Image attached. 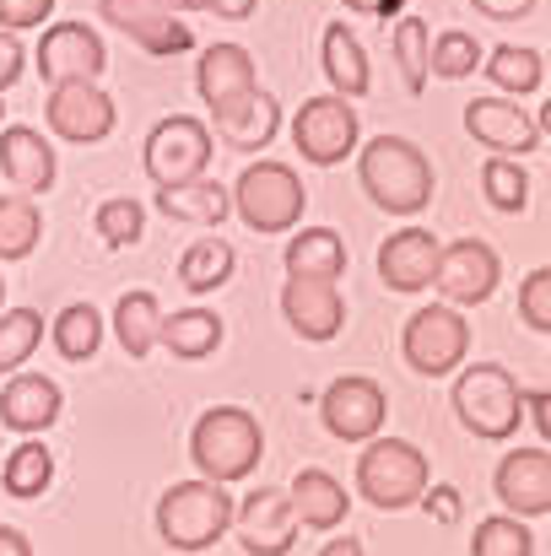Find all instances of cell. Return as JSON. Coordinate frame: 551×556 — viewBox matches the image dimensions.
<instances>
[{"mask_svg":"<svg viewBox=\"0 0 551 556\" xmlns=\"http://www.w3.org/2000/svg\"><path fill=\"white\" fill-rule=\"evenodd\" d=\"M358 185L389 216H422L433 205L438 179H433V163H427V152L416 141H405V136H373L363 152H358Z\"/></svg>","mask_w":551,"mask_h":556,"instance_id":"6da1fadb","label":"cell"},{"mask_svg":"<svg viewBox=\"0 0 551 556\" xmlns=\"http://www.w3.org/2000/svg\"><path fill=\"white\" fill-rule=\"evenodd\" d=\"M189 459L216 486L249 481L260 470V459H265V432H260L254 410H243V405H211V410H200V421L189 427Z\"/></svg>","mask_w":551,"mask_h":556,"instance_id":"7a4b0ae2","label":"cell"},{"mask_svg":"<svg viewBox=\"0 0 551 556\" xmlns=\"http://www.w3.org/2000/svg\"><path fill=\"white\" fill-rule=\"evenodd\" d=\"M233 514H238V503H233V492L227 486H216V481H205V476H195V481H174L163 497H158V541L168 546V552H205V546H216L227 530H233Z\"/></svg>","mask_w":551,"mask_h":556,"instance_id":"3957f363","label":"cell"},{"mask_svg":"<svg viewBox=\"0 0 551 556\" xmlns=\"http://www.w3.org/2000/svg\"><path fill=\"white\" fill-rule=\"evenodd\" d=\"M460 427L481 443H509L519 432V416H525V389L519 378L498 363H476V368L454 372V394H449Z\"/></svg>","mask_w":551,"mask_h":556,"instance_id":"277c9868","label":"cell"},{"mask_svg":"<svg viewBox=\"0 0 551 556\" xmlns=\"http://www.w3.org/2000/svg\"><path fill=\"white\" fill-rule=\"evenodd\" d=\"M303 205H309V189L298 179V168L276 163V157H260L238 174L233 185V211L249 232L260 238H281V232H298L303 222Z\"/></svg>","mask_w":551,"mask_h":556,"instance_id":"5b68a950","label":"cell"},{"mask_svg":"<svg viewBox=\"0 0 551 556\" xmlns=\"http://www.w3.org/2000/svg\"><path fill=\"white\" fill-rule=\"evenodd\" d=\"M433 486V470H427V454L405 438H373L358 454V497L373 503L378 514H400V508H416L422 492Z\"/></svg>","mask_w":551,"mask_h":556,"instance_id":"8992f818","label":"cell"},{"mask_svg":"<svg viewBox=\"0 0 551 556\" xmlns=\"http://www.w3.org/2000/svg\"><path fill=\"white\" fill-rule=\"evenodd\" d=\"M400 357L405 368L422 372V378H449V372L465 368L471 357V325L460 308L449 303H433V308H416L400 330Z\"/></svg>","mask_w":551,"mask_h":556,"instance_id":"52a82bcc","label":"cell"},{"mask_svg":"<svg viewBox=\"0 0 551 556\" xmlns=\"http://www.w3.org/2000/svg\"><path fill=\"white\" fill-rule=\"evenodd\" d=\"M211 125L195 119V114H168L152 125L147 147H141V163H147V179L158 189H174V185H189V179H205L211 168Z\"/></svg>","mask_w":551,"mask_h":556,"instance_id":"ba28073f","label":"cell"},{"mask_svg":"<svg viewBox=\"0 0 551 556\" xmlns=\"http://www.w3.org/2000/svg\"><path fill=\"white\" fill-rule=\"evenodd\" d=\"M358 141H363V119H358L352 98H341V92H320V98H309V103L292 114V147H298L303 163H314V168L347 163V157L358 152Z\"/></svg>","mask_w":551,"mask_h":556,"instance_id":"9c48e42d","label":"cell"},{"mask_svg":"<svg viewBox=\"0 0 551 556\" xmlns=\"http://www.w3.org/2000/svg\"><path fill=\"white\" fill-rule=\"evenodd\" d=\"M498 281H503V260H498L492 243H481V238H454V243H443L438 270H433V292H438L449 308H476V303H487V298L498 292Z\"/></svg>","mask_w":551,"mask_h":556,"instance_id":"30bf717a","label":"cell"},{"mask_svg":"<svg viewBox=\"0 0 551 556\" xmlns=\"http://www.w3.org/2000/svg\"><path fill=\"white\" fill-rule=\"evenodd\" d=\"M43 119H49V130H54L60 141L92 147V141H109V136H114L120 109H114V98H109L98 81H60V87H49Z\"/></svg>","mask_w":551,"mask_h":556,"instance_id":"8fae6325","label":"cell"},{"mask_svg":"<svg viewBox=\"0 0 551 556\" xmlns=\"http://www.w3.org/2000/svg\"><path fill=\"white\" fill-rule=\"evenodd\" d=\"M384 416H389V400L363 372H347V378L325 383V394H320V421L341 443H373L384 432Z\"/></svg>","mask_w":551,"mask_h":556,"instance_id":"7c38bea8","label":"cell"},{"mask_svg":"<svg viewBox=\"0 0 551 556\" xmlns=\"http://www.w3.org/2000/svg\"><path fill=\"white\" fill-rule=\"evenodd\" d=\"M33 60H38V76L49 87H60V81H98L109 71V49H103L98 27H87V22H54V27H43Z\"/></svg>","mask_w":551,"mask_h":556,"instance_id":"4fadbf2b","label":"cell"},{"mask_svg":"<svg viewBox=\"0 0 551 556\" xmlns=\"http://www.w3.org/2000/svg\"><path fill=\"white\" fill-rule=\"evenodd\" d=\"M98 11H103V22H114L130 43H141L158 60L195 49L189 22H179V11L168 0H98Z\"/></svg>","mask_w":551,"mask_h":556,"instance_id":"5bb4252c","label":"cell"},{"mask_svg":"<svg viewBox=\"0 0 551 556\" xmlns=\"http://www.w3.org/2000/svg\"><path fill=\"white\" fill-rule=\"evenodd\" d=\"M233 530L243 541L249 556H287L298 546V514H292V497L281 486H260L238 503L233 514Z\"/></svg>","mask_w":551,"mask_h":556,"instance_id":"9a60e30c","label":"cell"},{"mask_svg":"<svg viewBox=\"0 0 551 556\" xmlns=\"http://www.w3.org/2000/svg\"><path fill=\"white\" fill-rule=\"evenodd\" d=\"M465 130H471L492 157H519V163H525V152H536V141H541L536 114L519 109V98H503V92L465 103Z\"/></svg>","mask_w":551,"mask_h":556,"instance_id":"2e32d148","label":"cell"},{"mask_svg":"<svg viewBox=\"0 0 551 556\" xmlns=\"http://www.w3.org/2000/svg\"><path fill=\"white\" fill-rule=\"evenodd\" d=\"M492 492L503 503V514L514 519H541L551 514V448H514L503 454Z\"/></svg>","mask_w":551,"mask_h":556,"instance_id":"e0dca14e","label":"cell"},{"mask_svg":"<svg viewBox=\"0 0 551 556\" xmlns=\"http://www.w3.org/2000/svg\"><path fill=\"white\" fill-rule=\"evenodd\" d=\"M281 314H287V325H292L303 341L325 346V341H336L341 325H347V298H341L336 281L287 276V287H281Z\"/></svg>","mask_w":551,"mask_h":556,"instance_id":"ac0fdd59","label":"cell"},{"mask_svg":"<svg viewBox=\"0 0 551 556\" xmlns=\"http://www.w3.org/2000/svg\"><path fill=\"white\" fill-rule=\"evenodd\" d=\"M438 254H443V243H438L427 227H400V232H389V238L378 243V281H384L389 292L411 298V292L433 287Z\"/></svg>","mask_w":551,"mask_h":556,"instance_id":"d6986e66","label":"cell"},{"mask_svg":"<svg viewBox=\"0 0 551 556\" xmlns=\"http://www.w3.org/2000/svg\"><path fill=\"white\" fill-rule=\"evenodd\" d=\"M60 410H65V394L43 372H11L0 389V427L16 438H43L60 421Z\"/></svg>","mask_w":551,"mask_h":556,"instance_id":"ffe728a7","label":"cell"},{"mask_svg":"<svg viewBox=\"0 0 551 556\" xmlns=\"http://www.w3.org/2000/svg\"><path fill=\"white\" fill-rule=\"evenodd\" d=\"M281 130V103L271 92H243L222 109H211V136L227 147V152H265Z\"/></svg>","mask_w":551,"mask_h":556,"instance_id":"44dd1931","label":"cell"},{"mask_svg":"<svg viewBox=\"0 0 551 556\" xmlns=\"http://www.w3.org/2000/svg\"><path fill=\"white\" fill-rule=\"evenodd\" d=\"M0 174L16 185V194H49L54 189V174H60V157L49 147L43 130L33 125H5L0 130Z\"/></svg>","mask_w":551,"mask_h":556,"instance_id":"7402d4cb","label":"cell"},{"mask_svg":"<svg viewBox=\"0 0 551 556\" xmlns=\"http://www.w3.org/2000/svg\"><path fill=\"white\" fill-rule=\"evenodd\" d=\"M287 497H292L298 530H320V535H330V530H341V525H347V514H352L347 486H341L330 470H320V465H303V470L292 476Z\"/></svg>","mask_w":551,"mask_h":556,"instance_id":"603a6c76","label":"cell"},{"mask_svg":"<svg viewBox=\"0 0 551 556\" xmlns=\"http://www.w3.org/2000/svg\"><path fill=\"white\" fill-rule=\"evenodd\" d=\"M254 54L243 43H211L195 65V92L205 98V109H222L243 92H254Z\"/></svg>","mask_w":551,"mask_h":556,"instance_id":"cb8c5ba5","label":"cell"},{"mask_svg":"<svg viewBox=\"0 0 551 556\" xmlns=\"http://www.w3.org/2000/svg\"><path fill=\"white\" fill-rule=\"evenodd\" d=\"M320 65H325V76H330V92H341V98H363L367 87H373L363 38H358L347 22H330V27H325V38H320Z\"/></svg>","mask_w":551,"mask_h":556,"instance_id":"d4e9b609","label":"cell"},{"mask_svg":"<svg viewBox=\"0 0 551 556\" xmlns=\"http://www.w3.org/2000/svg\"><path fill=\"white\" fill-rule=\"evenodd\" d=\"M287 276L341 281L347 276V238L336 227H298L287 238Z\"/></svg>","mask_w":551,"mask_h":556,"instance_id":"484cf974","label":"cell"},{"mask_svg":"<svg viewBox=\"0 0 551 556\" xmlns=\"http://www.w3.org/2000/svg\"><path fill=\"white\" fill-rule=\"evenodd\" d=\"M158 211L168 222H195V227H222L233 216V189L216 179H189V185L158 189Z\"/></svg>","mask_w":551,"mask_h":556,"instance_id":"4316f807","label":"cell"},{"mask_svg":"<svg viewBox=\"0 0 551 556\" xmlns=\"http://www.w3.org/2000/svg\"><path fill=\"white\" fill-rule=\"evenodd\" d=\"M163 303L152 298V292H125L120 303H114V336H120V346H125V357H152L158 346H163Z\"/></svg>","mask_w":551,"mask_h":556,"instance_id":"83f0119b","label":"cell"},{"mask_svg":"<svg viewBox=\"0 0 551 556\" xmlns=\"http://www.w3.org/2000/svg\"><path fill=\"white\" fill-rule=\"evenodd\" d=\"M233 270H238V254L227 238H195L179 260V287L205 298V292H222L233 281Z\"/></svg>","mask_w":551,"mask_h":556,"instance_id":"f1b7e54d","label":"cell"},{"mask_svg":"<svg viewBox=\"0 0 551 556\" xmlns=\"http://www.w3.org/2000/svg\"><path fill=\"white\" fill-rule=\"evenodd\" d=\"M227 330L211 308H184L174 319H163V352H174L179 363H205L211 352H222Z\"/></svg>","mask_w":551,"mask_h":556,"instance_id":"f546056e","label":"cell"},{"mask_svg":"<svg viewBox=\"0 0 551 556\" xmlns=\"http://www.w3.org/2000/svg\"><path fill=\"white\" fill-rule=\"evenodd\" d=\"M49 481H54V454H49L38 438H22V443L5 454V465H0V486H5V497H16V503L43 497Z\"/></svg>","mask_w":551,"mask_h":556,"instance_id":"4dcf8cb0","label":"cell"},{"mask_svg":"<svg viewBox=\"0 0 551 556\" xmlns=\"http://www.w3.org/2000/svg\"><path fill=\"white\" fill-rule=\"evenodd\" d=\"M49 341L65 363H92L98 346H103V314L92 303H65L49 325Z\"/></svg>","mask_w":551,"mask_h":556,"instance_id":"1f68e13d","label":"cell"},{"mask_svg":"<svg viewBox=\"0 0 551 556\" xmlns=\"http://www.w3.org/2000/svg\"><path fill=\"white\" fill-rule=\"evenodd\" d=\"M481 71L492 76V87H498L503 98H530V92L541 87V76H547V60H541L536 49H525V43H498Z\"/></svg>","mask_w":551,"mask_h":556,"instance_id":"d6a6232c","label":"cell"},{"mask_svg":"<svg viewBox=\"0 0 551 556\" xmlns=\"http://www.w3.org/2000/svg\"><path fill=\"white\" fill-rule=\"evenodd\" d=\"M43 238V211L33 194H0V265L27 260Z\"/></svg>","mask_w":551,"mask_h":556,"instance_id":"836d02e7","label":"cell"},{"mask_svg":"<svg viewBox=\"0 0 551 556\" xmlns=\"http://www.w3.org/2000/svg\"><path fill=\"white\" fill-rule=\"evenodd\" d=\"M389 49H395V65H400V81L405 92L416 98L427 87V54H433V27L422 16H400L389 27Z\"/></svg>","mask_w":551,"mask_h":556,"instance_id":"e575fe53","label":"cell"},{"mask_svg":"<svg viewBox=\"0 0 551 556\" xmlns=\"http://www.w3.org/2000/svg\"><path fill=\"white\" fill-rule=\"evenodd\" d=\"M481 194H487L492 211L525 216V211H530V174H525V163H519V157H487V168H481Z\"/></svg>","mask_w":551,"mask_h":556,"instance_id":"d590c367","label":"cell"},{"mask_svg":"<svg viewBox=\"0 0 551 556\" xmlns=\"http://www.w3.org/2000/svg\"><path fill=\"white\" fill-rule=\"evenodd\" d=\"M43 346V314L38 308H0V378L22 372V363Z\"/></svg>","mask_w":551,"mask_h":556,"instance_id":"8d00e7d4","label":"cell"},{"mask_svg":"<svg viewBox=\"0 0 551 556\" xmlns=\"http://www.w3.org/2000/svg\"><path fill=\"white\" fill-rule=\"evenodd\" d=\"M487 60V49L476 43V33H465V27H443L438 38H433V54H427V76H443V81H460V76H471L476 65Z\"/></svg>","mask_w":551,"mask_h":556,"instance_id":"74e56055","label":"cell"},{"mask_svg":"<svg viewBox=\"0 0 551 556\" xmlns=\"http://www.w3.org/2000/svg\"><path fill=\"white\" fill-rule=\"evenodd\" d=\"M471 556H536V535L525 530V519H514V514H492V519L476 525Z\"/></svg>","mask_w":551,"mask_h":556,"instance_id":"f35d334b","label":"cell"},{"mask_svg":"<svg viewBox=\"0 0 551 556\" xmlns=\"http://www.w3.org/2000/svg\"><path fill=\"white\" fill-rule=\"evenodd\" d=\"M141 232H147V205L141 200L114 194V200L98 205V238L109 249H130V243H141Z\"/></svg>","mask_w":551,"mask_h":556,"instance_id":"ab89813d","label":"cell"},{"mask_svg":"<svg viewBox=\"0 0 551 556\" xmlns=\"http://www.w3.org/2000/svg\"><path fill=\"white\" fill-rule=\"evenodd\" d=\"M519 319L536 330V336H551V265L530 270L519 281Z\"/></svg>","mask_w":551,"mask_h":556,"instance_id":"60d3db41","label":"cell"},{"mask_svg":"<svg viewBox=\"0 0 551 556\" xmlns=\"http://www.w3.org/2000/svg\"><path fill=\"white\" fill-rule=\"evenodd\" d=\"M49 11H54V0H0V27L27 33V27H43Z\"/></svg>","mask_w":551,"mask_h":556,"instance_id":"b9f144b4","label":"cell"},{"mask_svg":"<svg viewBox=\"0 0 551 556\" xmlns=\"http://www.w3.org/2000/svg\"><path fill=\"white\" fill-rule=\"evenodd\" d=\"M174 11H216L222 22H249L260 0H168Z\"/></svg>","mask_w":551,"mask_h":556,"instance_id":"7bdbcfd3","label":"cell"},{"mask_svg":"<svg viewBox=\"0 0 551 556\" xmlns=\"http://www.w3.org/2000/svg\"><path fill=\"white\" fill-rule=\"evenodd\" d=\"M27 71V49H22V38L16 33H5L0 27V92L5 87H16V76Z\"/></svg>","mask_w":551,"mask_h":556,"instance_id":"ee69618b","label":"cell"},{"mask_svg":"<svg viewBox=\"0 0 551 556\" xmlns=\"http://www.w3.org/2000/svg\"><path fill=\"white\" fill-rule=\"evenodd\" d=\"M422 508H427L438 525H460V492H454V486H427V492H422Z\"/></svg>","mask_w":551,"mask_h":556,"instance_id":"f6af8a7d","label":"cell"},{"mask_svg":"<svg viewBox=\"0 0 551 556\" xmlns=\"http://www.w3.org/2000/svg\"><path fill=\"white\" fill-rule=\"evenodd\" d=\"M481 16H492V22H519V16H530L536 11V0H471Z\"/></svg>","mask_w":551,"mask_h":556,"instance_id":"bcb514c9","label":"cell"},{"mask_svg":"<svg viewBox=\"0 0 551 556\" xmlns=\"http://www.w3.org/2000/svg\"><path fill=\"white\" fill-rule=\"evenodd\" d=\"M525 410H530V421L541 427V438L551 448V389H525Z\"/></svg>","mask_w":551,"mask_h":556,"instance_id":"7dc6e473","label":"cell"},{"mask_svg":"<svg viewBox=\"0 0 551 556\" xmlns=\"http://www.w3.org/2000/svg\"><path fill=\"white\" fill-rule=\"evenodd\" d=\"M341 5L358 16H400L405 11V0H341Z\"/></svg>","mask_w":551,"mask_h":556,"instance_id":"c3c4849f","label":"cell"},{"mask_svg":"<svg viewBox=\"0 0 551 556\" xmlns=\"http://www.w3.org/2000/svg\"><path fill=\"white\" fill-rule=\"evenodd\" d=\"M0 556H33V541L11 525H0Z\"/></svg>","mask_w":551,"mask_h":556,"instance_id":"681fc988","label":"cell"},{"mask_svg":"<svg viewBox=\"0 0 551 556\" xmlns=\"http://www.w3.org/2000/svg\"><path fill=\"white\" fill-rule=\"evenodd\" d=\"M320 556H367L363 541H352V535H341V541H325V552Z\"/></svg>","mask_w":551,"mask_h":556,"instance_id":"f907efd6","label":"cell"},{"mask_svg":"<svg viewBox=\"0 0 551 556\" xmlns=\"http://www.w3.org/2000/svg\"><path fill=\"white\" fill-rule=\"evenodd\" d=\"M536 125H541V136H551V98L541 103V114H536Z\"/></svg>","mask_w":551,"mask_h":556,"instance_id":"816d5d0a","label":"cell"},{"mask_svg":"<svg viewBox=\"0 0 551 556\" xmlns=\"http://www.w3.org/2000/svg\"><path fill=\"white\" fill-rule=\"evenodd\" d=\"M0 308H5V276H0Z\"/></svg>","mask_w":551,"mask_h":556,"instance_id":"f5cc1de1","label":"cell"},{"mask_svg":"<svg viewBox=\"0 0 551 556\" xmlns=\"http://www.w3.org/2000/svg\"><path fill=\"white\" fill-rule=\"evenodd\" d=\"M547 71H551V60H547Z\"/></svg>","mask_w":551,"mask_h":556,"instance_id":"db71d44e","label":"cell"},{"mask_svg":"<svg viewBox=\"0 0 551 556\" xmlns=\"http://www.w3.org/2000/svg\"><path fill=\"white\" fill-rule=\"evenodd\" d=\"M0 114H5V109H0Z\"/></svg>","mask_w":551,"mask_h":556,"instance_id":"11a10c76","label":"cell"}]
</instances>
